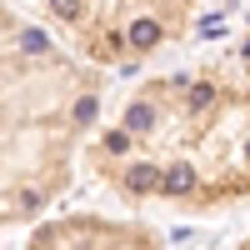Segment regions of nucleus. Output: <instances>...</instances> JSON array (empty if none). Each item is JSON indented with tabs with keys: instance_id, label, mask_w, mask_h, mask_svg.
Masks as SVG:
<instances>
[]
</instances>
